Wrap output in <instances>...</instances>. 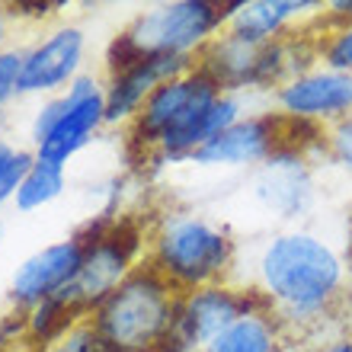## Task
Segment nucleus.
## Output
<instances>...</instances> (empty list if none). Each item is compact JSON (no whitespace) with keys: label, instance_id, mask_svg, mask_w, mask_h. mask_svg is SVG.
Instances as JSON below:
<instances>
[{"label":"nucleus","instance_id":"obj_5","mask_svg":"<svg viewBox=\"0 0 352 352\" xmlns=\"http://www.w3.org/2000/svg\"><path fill=\"white\" fill-rule=\"evenodd\" d=\"M243 317V301L221 288L195 292L173 317L167 336L160 340L164 352H189L195 346H208L214 336H221L231 324Z\"/></svg>","mask_w":352,"mask_h":352},{"label":"nucleus","instance_id":"obj_25","mask_svg":"<svg viewBox=\"0 0 352 352\" xmlns=\"http://www.w3.org/2000/svg\"><path fill=\"white\" fill-rule=\"evenodd\" d=\"M0 42H3V23H0Z\"/></svg>","mask_w":352,"mask_h":352},{"label":"nucleus","instance_id":"obj_2","mask_svg":"<svg viewBox=\"0 0 352 352\" xmlns=\"http://www.w3.org/2000/svg\"><path fill=\"white\" fill-rule=\"evenodd\" d=\"M173 305L164 282L154 276H135L106 298L96 333L119 352H138L160 343L173 324Z\"/></svg>","mask_w":352,"mask_h":352},{"label":"nucleus","instance_id":"obj_10","mask_svg":"<svg viewBox=\"0 0 352 352\" xmlns=\"http://www.w3.org/2000/svg\"><path fill=\"white\" fill-rule=\"evenodd\" d=\"M183 67H186L183 55H148L144 61H138L131 71H125V74L116 80L109 100H106V119L129 116L148 93H154L157 87L176 80V74H179Z\"/></svg>","mask_w":352,"mask_h":352},{"label":"nucleus","instance_id":"obj_17","mask_svg":"<svg viewBox=\"0 0 352 352\" xmlns=\"http://www.w3.org/2000/svg\"><path fill=\"white\" fill-rule=\"evenodd\" d=\"M29 170H32V160H29L26 154H10V157L0 164V202H3L13 189L23 186Z\"/></svg>","mask_w":352,"mask_h":352},{"label":"nucleus","instance_id":"obj_18","mask_svg":"<svg viewBox=\"0 0 352 352\" xmlns=\"http://www.w3.org/2000/svg\"><path fill=\"white\" fill-rule=\"evenodd\" d=\"M327 65L336 74H349L352 71V29H343L340 36H333L330 48H327Z\"/></svg>","mask_w":352,"mask_h":352},{"label":"nucleus","instance_id":"obj_1","mask_svg":"<svg viewBox=\"0 0 352 352\" xmlns=\"http://www.w3.org/2000/svg\"><path fill=\"white\" fill-rule=\"evenodd\" d=\"M263 282L269 295L292 311L311 314L340 292L343 266L336 253L307 234H285L269 243L263 256Z\"/></svg>","mask_w":352,"mask_h":352},{"label":"nucleus","instance_id":"obj_23","mask_svg":"<svg viewBox=\"0 0 352 352\" xmlns=\"http://www.w3.org/2000/svg\"><path fill=\"white\" fill-rule=\"evenodd\" d=\"M327 352H352V340H346V343H336V346H330Z\"/></svg>","mask_w":352,"mask_h":352},{"label":"nucleus","instance_id":"obj_7","mask_svg":"<svg viewBox=\"0 0 352 352\" xmlns=\"http://www.w3.org/2000/svg\"><path fill=\"white\" fill-rule=\"evenodd\" d=\"M84 250L80 243H58L48 250L36 253L32 260L23 263L16 276H13V292L19 301H45L65 292L80 272Z\"/></svg>","mask_w":352,"mask_h":352},{"label":"nucleus","instance_id":"obj_13","mask_svg":"<svg viewBox=\"0 0 352 352\" xmlns=\"http://www.w3.org/2000/svg\"><path fill=\"white\" fill-rule=\"evenodd\" d=\"M311 3H295V0H256V3H241L234 13V36L247 38V42H266L272 32L282 29L288 16H295Z\"/></svg>","mask_w":352,"mask_h":352},{"label":"nucleus","instance_id":"obj_22","mask_svg":"<svg viewBox=\"0 0 352 352\" xmlns=\"http://www.w3.org/2000/svg\"><path fill=\"white\" fill-rule=\"evenodd\" d=\"M333 10L340 16H352V0H340V3H333Z\"/></svg>","mask_w":352,"mask_h":352},{"label":"nucleus","instance_id":"obj_20","mask_svg":"<svg viewBox=\"0 0 352 352\" xmlns=\"http://www.w3.org/2000/svg\"><path fill=\"white\" fill-rule=\"evenodd\" d=\"M19 71H23V61H19L16 55L0 58V100H3V96L19 84Z\"/></svg>","mask_w":352,"mask_h":352},{"label":"nucleus","instance_id":"obj_15","mask_svg":"<svg viewBox=\"0 0 352 352\" xmlns=\"http://www.w3.org/2000/svg\"><path fill=\"white\" fill-rule=\"evenodd\" d=\"M65 186V173H61V164H48V160H38L32 164V170L26 173L23 186L16 189V202L19 208H36V205L55 199Z\"/></svg>","mask_w":352,"mask_h":352},{"label":"nucleus","instance_id":"obj_11","mask_svg":"<svg viewBox=\"0 0 352 352\" xmlns=\"http://www.w3.org/2000/svg\"><path fill=\"white\" fill-rule=\"evenodd\" d=\"M80 45L84 42H80L77 29H65V32L52 36L45 45L36 48L23 61L16 90H52V87L65 84L80 61Z\"/></svg>","mask_w":352,"mask_h":352},{"label":"nucleus","instance_id":"obj_21","mask_svg":"<svg viewBox=\"0 0 352 352\" xmlns=\"http://www.w3.org/2000/svg\"><path fill=\"white\" fill-rule=\"evenodd\" d=\"M333 151H336V157L352 170V116L346 122H340V129L333 131Z\"/></svg>","mask_w":352,"mask_h":352},{"label":"nucleus","instance_id":"obj_8","mask_svg":"<svg viewBox=\"0 0 352 352\" xmlns=\"http://www.w3.org/2000/svg\"><path fill=\"white\" fill-rule=\"evenodd\" d=\"M102 116H106V102H102V96L96 93V87H93L90 80H77L71 96L65 100V116H61V122H58L55 131L42 141V157L38 160L65 164L87 141V135L96 129V122H100Z\"/></svg>","mask_w":352,"mask_h":352},{"label":"nucleus","instance_id":"obj_14","mask_svg":"<svg viewBox=\"0 0 352 352\" xmlns=\"http://www.w3.org/2000/svg\"><path fill=\"white\" fill-rule=\"evenodd\" d=\"M208 352H278V346H276L272 327L263 317L243 314L221 336H214L208 343Z\"/></svg>","mask_w":352,"mask_h":352},{"label":"nucleus","instance_id":"obj_4","mask_svg":"<svg viewBox=\"0 0 352 352\" xmlns=\"http://www.w3.org/2000/svg\"><path fill=\"white\" fill-rule=\"evenodd\" d=\"M231 256V241L202 221H179L160 237V263L179 282H205L221 272Z\"/></svg>","mask_w":352,"mask_h":352},{"label":"nucleus","instance_id":"obj_6","mask_svg":"<svg viewBox=\"0 0 352 352\" xmlns=\"http://www.w3.org/2000/svg\"><path fill=\"white\" fill-rule=\"evenodd\" d=\"M131 250H135V234L125 231H112L106 237H100L96 243H90V250L84 253V263H80V272L65 292L71 305H84L93 298H102L106 292L116 288L119 276L125 272V263H129Z\"/></svg>","mask_w":352,"mask_h":352},{"label":"nucleus","instance_id":"obj_9","mask_svg":"<svg viewBox=\"0 0 352 352\" xmlns=\"http://www.w3.org/2000/svg\"><path fill=\"white\" fill-rule=\"evenodd\" d=\"M282 106L298 119L343 116L352 109V74H307L282 90Z\"/></svg>","mask_w":352,"mask_h":352},{"label":"nucleus","instance_id":"obj_16","mask_svg":"<svg viewBox=\"0 0 352 352\" xmlns=\"http://www.w3.org/2000/svg\"><path fill=\"white\" fill-rule=\"evenodd\" d=\"M71 301L65 295H55V298H45L42 307H38L36 314V333L42 336H55L58 330H65L67 320H71Z\"/></svg>","mask_w":352,"mask_h":352},{"label":"nucleus","instance_id":"obj_3","mask_svg":"<svg viewBox=\"0 0 352 352\" xmlns=\"http://www.w3.org/2000/svg\"><path fill=\"white\" fill-rule=\"evenodd\" d=\"M241 3H208V0H186L157 7L138 19L129 32V42L141 55H183L186 48L199 45L208 32L221 26V19L234 16Z\"/></svg>","mask_w":352,"mask_h":352},{"label":"nucleus","instance_id":"obj_24","mask_svg":"<svg viewBox=\"0 0 352 352\" xmlns=\"http://www.w3.org/2000/svg\"><path fill=\"white\" fill-rule=\"evenodd\" d=\"M10 157V151H7V144H0V164H3V160Z\"/></svg>","mask_w":352,"mask_h":352},{"label":"nucleus","instance_id":"obj_12","mask_svg":"<svg viewBox=\"0 0 352 352\" xmlns=\"http://www.w3.org/2000/svg\"><path fill=\"white\" fill-rule=\"evenodd\" d=\"M276 148V122L272 119H247L234 122L214 141H208L192 157L199 164H250L266 157Z\"/></svg>","mask_w":352,"mask_h":352},{"label":"nucleus","instance_id":"obj_19","mask_svg":"<svg viewBox=\"0 0 352 352\" xmlns=\"http://www.w3.org/2000/svg\"><path fill=\"white\" fill-rule=\"evenodd\" d=\"M61 352H119V349H112L106 340H102L100 333H77L74 340H67L65 346H61Z\"/></svg>","mask_w":352,"mask_h":352}]
</instances>
